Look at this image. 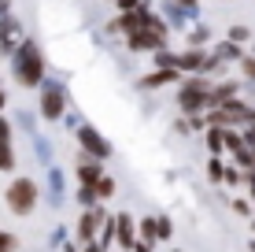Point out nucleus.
Returning <instances> with one entry per match:
<instances>
[{
    "label": "nucleus",
    "instance_id": "nucleus-1",
    "mask_svg": "<svg viewBox=\"0 0 255 252\" xmlns=\"http://www.w3.org/2000/svg\"><path fill=\"white\" fill-rule=\"evenodd\" d=\"M11 71L15 78H19V85H45V59H41V48L33 45V41H22L19 48H15V56H11Z\"/></svg>",
    "mask_w": 255,
    "mask_h": 252
},
{
    "label": "nucleus",
    "instance_id": "nucleus-2",
    "mask_svg": "<svg viewBox=\"0 0 255 252\" xmlns=\"http://www.w3.org/2000/svg\"><path fill=\"white\" fill-rule=\"evenodd\" d=\"M211 97H215V89L207 85V78H189L178 89V108L185 115H200L204 108H211Z\"/></svg>",
    "mask_w": 255,
    "mask_h": 252
},
{
    "label": "nucleus",
    "instance_id": "nucleus-3",
    "mask_svg": "<svg viewBox=\"0 0 255 252\" xmlns=\"http://www.w3.org/2000/svg\"><path fill=\"white\" fill-rule=\"evenodd\" d=\"M126 41H129V48H140V52H159L166 45V26L159 19H152L148 26H140V30L133 33H126Z\"/></svg>",
    "mask_w": 255,
    "mask_h": 252
},
{
    "label": "nucleus",
    "instance_id": "nucleus-4",
    "mask_svg": "<svg viewBox=\"0 0 255 252\" xmlns=\"http://www.w3.org/2000/svg\"><path fill=\"white\" fill-rule=\"evenodd\" d=\"M33 204H37V186H33L30 178H15L11 186H7V208H11L15 215H30Z\"/></svg>",
    "mask_w": 255,
    "mask_h": 252
},
{
    "label": "nucleus",
    "instance_id": "nucleus-5",
    "mask_svg": "<svg viewBox=\"0 0 255 252\" xmlns=\"http://www.w3.org/2000/svg\"><path fill=\"white\" fill-rule=\"evenodd\" d=\"M19 45H22V26L15 15H4L0 19V56H15Z\"/></svg>",
    "mask_w": 255,
    "mask_h": 252
},
{
    "label": "nucleus",
    "instance_id": "nucleus-6",
    "mask_svg": "<svg viewBox=\"0 0 255 252\" xmlns=\"http://www.w3.org/2000/svg\"><path fill=\"white\" fill-rule=\"evenodd\" d=\"M63 108H67L63 89H59L56 82H45V85H41V115H45V119H59Z\"/></svg>",
    "mask_w": 255,
    "mask_h": 252
},
{
    "label": "nucleus",
    "instance_id": "nucleus-7",
    "mask_svg": "<svg viewBox=\"0 0 255 252\" xmlns=\"http://www.w3.org/2000/svg\"><path fill=\"white\" fill-rule=\"evenodd\" d=\"M78 145H82L89 156H96V160H108L111 156V145L100 137V130H93V126H78Z\"/></svg>",
    "mask_w": 255,
    "mask_h": 252
},
{
    "label": "nucleus",
    "instance_id": "nucleus-8",
    "mask_svg": "<svg viewBox=\"0 0 255 252\" xmlns=\"http://www.w3.org/2000/svg\"><path fill=\"white\" fill-rule=\"evenodd\" d=\"M78 178H82V186H96V182L104 178V171H100V160L85 152L82 160H78Z\"/></svg>",
    "mask_w": 255,
    "mask_h": 252
},
{
    "label": "nucleus",
    "instance_id": "nucleus-9",
    "mask_svg": "<svg viewBox=\"0 0 255 252\" xmlns=\"http://www.w3.org/2000/svg\"><path fill=\"white\" fill-rule=\"evenodd\" d=\"M15 167V152H11V126L7 119H0V171H11Z\"/></svg>",
    "mask_w": 255,
    "mask_h": 252
},
{
    "label": "nucleus",
    "instance_id": "nucleus-10",
    "mask_svg": "<svg viewBox=\"0 0 255 252\" xmlns=\"http://www.w3.org/2000/svg\"><path fill=\"white\" fill-rule=\"evenodd\" d=\"M170 82H178V67H155V71L144 78L148 89H159V85H170Z\"/></svg>",
    "mask_w": 255,
    "mask_h": 252
},
{
    "label": "nucleus",
    "instance_id": "nucleus-11",
    "mask_svg": "<svg viewBox=\"0 0 255 252\" xmlns=\"http://www.w3.org/2000/svg\"><path fill=\"white\" fill-rule=\"evenodd\" d=\"M100 223H104V212H85L82 223H78V238H93Z\"/></svg>",
    "mask_w": 255,
    "mask_h": 252
},
{
    "label": "nucleus",
    "instance_id": "nucleus-12",
    "mask_svg": "<svg viewBox=\"0 0 255 252\" xmlns=\"http://www.w3.org/2000/svg\"><path fill=\"white\" fill-rule=\"evenodd\" d=\"M204 63H207V59H204V52H200V48H189L185 56H178L181 71H196V67H204Z\"/></svg>",
    "mask_w": 255,
    "mask_h": 252
},
{
    "label": "nucleus",
    "instance_id": "nucleus-13",
    "mask_svg": "<svg viewBox=\"0 0 255 252\" xmlns=\"http://www.w3.org/2000/svg\"><path fill=\"white\" fill-rule=\"evenodd\" d=\"M115 227H119V241H122L126 249H133V219H129V215H119Z\"/></svg>",
    "mask_w": 255,
    "mask_h": 252
},
{
    "label": "nucleus",
    "instance_id": "nucleus-14",
    "mask_svg": "<svg viewBox=\"0 0 255 252\" xmlns=\"http://www.w3.org/2000/svg\"><path fill=\"white\" fill-rule=\"evenodd\" d=\"M222 145H226V126H211L207 130V149L218 156V152H222Z\"/></svg>",
    "mask_w": 255,
    "mask_h": 252
},
{
    "label": "nucleus",
    "instance_id": "nucleus-15",
    "mask_svg": "<svg viewBox=\"0 0 255 252\" xmlns=\"http://www.w3.org/2000/svg\"><path fill=\"white\" fill-rule=\"evenodd\" d=\"M218 59H244L241 45H237V41H222V45H218Z\"/></svg>",
    "mask_w": 255,
    "mask_h": 252
},
{
    "label": "nucleus",
    "instance_id": "nucleus-16",
    "mask_svg": "<svg viewBox=\"0 0 255 252\" xmlns=\"http://www.w3.org/2000/svg\"><path fill=\"white\" fill-rule=\"evenodd\" d=\"M93 193H96V201H100V197H104V201H108V197L115 193V182H111V178H100V182H96V186H93Z\"/></svg>",
    "mask_w": 255,
    "mask_h": 252
},
{
    "label": "nucleus",
    "instance_id": "nucleus-17",
    "mask_svg": "<svg viewBox=\"0 0 255 252\" xmlns=\"http://www.w3.org/2000/svg\"><path fill=\"white\" fill-rule=\"evenodd\" d=\"M241 71H244L248 82H255V56H244V59H241Z\"/></svg>",
    "mask_w": 255,
    "mask_h": 252
},
{
    "label": "nucleus",
    "instance_id": "nucleus-18",
    "mask_svg": "<svg viewBox=\"0 0 255 252\" xmlns=\"http://www.w3.org/2000/svg\"><path fill=\"white\" fill-rule=\"evenodd\" d=\"M248 37H252L248 26H233V30H230V41H237V45H241V41H248Z\"/></svg>",
    "mask_w": 255,
    "mask_h": 252
},
{
    "label": "nucleus",
    "instance_id": "nucleus-19",
    "mask_svg": "<svg viewBox=\"0 0 255 252\" xmlns=\"http://www.w3.org/2000/svg\"><path fill=\"white\" fill-rule=\"evenodd\" d=\"M207 175L215 178V182H218V178H226V167H222V160H218V156L211 160V171H207Z\"/></svg>",
    "mask_w": 255,
    "mask_h": 252
},
{
    "label": "nucleus",
    "instance_id": "nucleus-20",
    "mask_svg": "<svg viewBox=\"0 0 255 252\" xmlns=\"http://www.w3.org/2000/svg\"><path fill=\"white\" fill-rule=\"evenodd\" d=\"M115 4L122 7V11H137V7H140V0H115Z\"/></svg>",
    "mask_w": 255,
    "mask_h": 252
},
{
    "label": "nucleus",
    "instance_id": "nucleus-21",
    "mask_svg": "<svg viewBox=\"0 0 255 252\" xmlns=\"http://www.w3.org/2000/svg\"><path fill=\"white\" fill-rule=\"evenodd\" d=\"M0 249H15V238H11V234H0Z\"/></svg>",
    "mask_w": 255,
    "mask_h": 252
},
{
    "label": "nucleus",
    "instance_id": "nucleus-22",
    "mask_svg": "<svg viewBox=\"0 0 255 252\" xmlns=\"http://www.w3.org/2000/svg\"><path fill=\"white\" fill-rule=\"evenodd\" d=\"M4 15H7V0H0V19H4Z\"/></svg>",
    "mask_w": 255,
    "mask_h": 252
},
{
    "label": "nucleus",
    "instance_id": "nucleus-23",
    "mask_svg": "<svg viewBox=\"0 0 255 252\" xmlns=\"http://www.w3.org/2000/svg\"><path fill=\"white\" fill-rule=\"evenodd\" d=\"M4 104H7V100H4V85H0V111H4Z\"/></svg>",
    "mask_w": 255,
    "mask_h": 252
},
{
    "label": "nucleus",
    "instance_id": "nucleus-24",
    "mask_svg": "<svg viewBox=\"0 0 255 252\" xmlns=\"http://www.w3.org/2000/svg\"><path fill=\"white\" fill-rule=\"evenodd\" d=\"M133 249H137V252H148V245H144V241H140V245H133Z\"/></svg>",
    "mask_w": 255,
    "mask_h": 252
},
{
    "label": "nucleus",
    "instance_id": "nucleus-25",
    "mask_svg": "<svg viewBox=\"0 0 255 252\" xmlns=\"http://www.w3.org/2000/svg\"><path fill=\"white\" fill-rule=\"evenodd\" d=\"M85 252H100V249H96V245H89V249H85Z\"/></svg>",
    "mask_w": 255,
    "mask_h": 252
},
{
    "label": "nucleus",
    "instance_id": "nucleus-26",
    "mask_svg": "<svg viewBox=\"0 0 255 252\" xmlns=\"http://www.w3.org/2000/svg\"><path fill=\"white\" fill-rule=\"evenodd\" d=\"M0 252H7V249H0Z\"/></svg>",
    "mask_w": 255,
    "mask_h": 252
},
{
    "label": "nucleus",
    "instance_id": "nucleus-27",
    "mask_svg": "<svg viewBox=\"0 0 255 252\" xmlns=\"http://www.w3.org/2000/svg\"><path fill=\"white\" fill-rule=\"evenodd\" d=\"M252 249H255V245H252Z\"/></svg>",
    "mask_w": 255,
    "mask_h": 252
}]
</instances>
